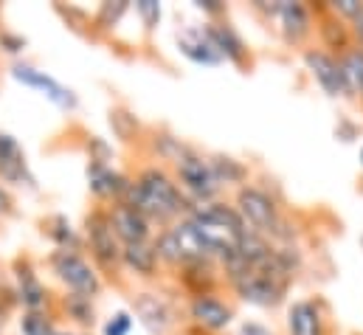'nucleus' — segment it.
<instances>
[{
    "instance_id": "nucleus-1",
    "label": "nucleus",
    "mask_w": 363,
    "mask_h": 335,
    "mask_svg": "<svg viewBox=\"0 0 363 335\" xmlns=\"http://www.w3.org/2000/svg\"><path fill=\"white\" fill-rule=\"evenodd\" d=\"M124 203L133 206L144 220H150L152 229H167L191 212V203L181 192L175 175L158 161L141 167L130 177Z\"/></svg>"
},
{
    "instance_id": "nucleus-2",
    "label": "nucleus",
    "mask_w": 363,
    "mask_h": 335,
    "mask_svg": "<svg viewBox=\"0 0 363 335\" xmlns=\"http://www.w3.org/2000/svg\"><path fill=\"white\" fill-rule=\"evenodd\" d=\"M234 209L240 212L248 231L271 240L273 246H296L298 229L287 220V214L279 209L276 197L268 189L257 183H245L234 192Z\"/></svg>"
},
{
    "instance_id": "nucleus-3",
    "label": "nucleus",
    "mask_w": 363,
    "mask_h": 335,
    "mask_svg": "<svg viewBox=\"0 0 363 335\" xmlns=\"http://www.w3.org/2000/svg\"><path fill=\"white\" fill-rule=\"evenodd\" d=\"M189 226L197 231V237L206 243V248L211 256L220 262L225 253L237 248L240 237L248 231L240 212L234 209V203H223V200H211V203H200L191 206V212L186 214Z\"/></svg>"
},
{
    "instance_id": "nucleus-4",
    "label": "nucleus",
    "mask_w": 363,
    "mask_h": 335,
    "mask_svg": "<svg viewBox=\"0 0 363 335\" xmlns=\"http://www.w3.org/2000/svg\"><path fill=\"white\" fill-rule=\"evenodd\" d=\"M45 265L51 276L65 287V293L88 296L96 302V296L104 290V279L99 268L82 251H51Z\"/></svg>"
},
{
    "instance_id": "nucleus-5",
    "label": "nucleus",
    "mask_w": 363,
    "mask_h": 335,
    "mask_svg": "<svg viewBox=\"0 0 363 335\" xmlns=\"http://www.w3.org/2000/svg\"><path fill=\"white\" fill-rule=\"evenodd\" d=\"M82 240H85V248L91 251V262L99 268V273H110L113 276V273L121 270V248L124 246L118 243L104 206H96L85 214Z\"/></svg>"
},
{
    "instance_id": "nucleus-6",
    "label": "nucleus",
    "mask_w": 363,
    "mask_h": 335,
    "mask_svg": "<svg viewBox=\"0 0 363 335\" xmlns=\"http://www.w3.org/2000/svg\"><path fill=\"white\" fill-rule=\"evenodd\" d=\"M254 9L257 11H262L268 20L276 23V31L281 34V40L287 43V45H304L310 37H313V31H315V14H313V9L307 6V3H301V0H257L254 3Z\"/></svg>"
},
{
    "instance_id": "nucleus-7",
    "label": "nucleus",
    "mask_w": 363,
    "mask_h": 335,
    "mask_svg": "<svg viewBox=\"0 0 363 335\" xmlns=\"http://www.w3.org/2000/svg\"><path fill=\"white\" fill-rule=\"evenodd\" d=\"M175 167V180L181 186V192L189 197L191 206H200V203H211V200H220V186L211 175L208 167V158L203 153H197L194 147H189L181 158L172 164Z\"/></svg>"
},
{
    "instance_id": "nucleus-8",
    "label": "nucleus",
    "mask_w": 363,
    "mask_h": 335,
    "mask_svg": "<svg viewBox=\"0 0 363 335\" xmlns=\"http://www.w3.org/2000/svg\"><path fill=\"white\" fill-rule=\"evenodd\" d=\"M9 77L17 84L34 90L37 96H43L48 104H54V107L62 110V113H74V110L79 107V96H77L74 87L62 84L57 77H51L48 71H43V68H37V65H31V62L14 60L11 68H9Z\"/></svg>"
},
{
    "instance_id": "nucleus-9",
    "label": "nucleus",
    "mask_w": 363,
    "mask_h": 335,
    "mask_svg": "<svg viewBox=\"0 0 363 335\" xmlns=\"http://www.w3.org/2000/svg\"><path fill=\"white\" fill-rule=\"evenodd\" d=\"M11 293L23 313H51V290L31 259H17L11 265Z\"/></svg>"
},
{
    "instance_id": "nucleus-10",
    "label": "nucleus",
    "mask_w": 363,
    "mask_h": 335,
    "mask_svg": "<svg viewBox=\"0 0 363 335\" xmlns=\"http://www.w3.org/2000/svg\"><path fill=\"white\" fill-rule=\"evenodd\" d=\"M133 319L150 335H169L178 324L175 304L158 290H138L133 296Z\"/></svg>"
},
{
    "instance_id": "nucleus-11",
    "label": "nucleus",
    "mask_w": 363,
    "mask_h": 335,
    "mask_svg": "<svg viewBox=\"0 0 363 335\" xmlns=\"http://www.w3.org/2000/svg\"><path fill=\"white\" fill-rule=\"evenodd\" d=\"M0 183L9 189H37V177L31 172L28 155L20 141L0 127Z\"/></svg>"
},
{
    "instance_id": "nucleus-12",
    "label": "nucleus",
    "mask_w": 363,
    "mask_h": 335,
    "mask_svg": "<svg viewBox=\"0 0 363 335\" xmlns=\"http://www.w3.org/2000/svg\"><path fill=\"white\" fill-rule=\"evenodd\" d=\"M301 62H304L307 74L313 77V82L318 84L330 99H350L338 57H333V54L324 51V48H304Z\"/></svg>"
},
{
    "instance_id": "nucleus-13",
    "label": "nucleus",
    "mask_w": 363,
    "mask_h": 335,
    "mask_svg": "<svg viewBox=\"0 0 363 335\" xmlns=\"http://www.w3.org/2000/svg\"><path fill=\"white\" fill-rule=\"evenodd\" d=\"M186 313L189 319L206 330V333H225L231 324H234V307L220 299L217 293H200V296H189V304H186Z\"/></svg>"
},
{
    "instance_id": "nucleus-14",
    "label": "nucleus",
    "mask_w": 363,
    "mask_h": 335,
    "mask_svg": "<svg viewBox=\"0 0 363 335\" xmlns=\"http://www.w3.org/2000/svg\"><path fill=\"white\" fill-rule=\"evenodd\" d=\"M85 183H88V192L99 203L113 206V203L124 200V194L130 189V175H124L121 169H116L113 164L88 161L85 164Z\"/></svg>"
},
{
    "instance_id": "nucleus-15",
    "label": "nucleus",
    "mask_w": 363,
    "mask_h": 335,
    "mask_svg": "<svg viewBox=\"0 0 363 335\" xmlns=\"http://www.w3.org/2000/svg\"><path fill=\"white\" fill-rule=\"evenodd\" d=\"M175 45H178V51H181L191 65H200V68H217V65H223V60L214 51V45H211L203 23H189V26L178 28L175 31Z\"/></svg>"
},
{
    "instance_id": "nucleus-16",
    "label": "nucleus",
    "mask_w": 363,
    "mask_h": 335,
    "mask_svg": "<svg viewBox=\"0 0 363 335\" xmlns=\"http://www.w3.org/2000/svg\"><path fill=\"white\" fill-rule=\"evenodd\" d=\"M107 217H110V226L118 237L121 246H133V243H147L155 237V229L150 226V220H144L133 206H127L124 200L107 206Z\"/></svg>"
},
{
    "instance_id": "nucleus-17",
    "label": "nucleus",
    "mask_w": 363,
    "mask_h": 335,
    "mask_svg": "<svg viewBox=\"0 0 363 335\" xmlns=\"http://www.w3.org/2000/svg\"><path fill=\"white\" fill-rule=\"evenodd\" d=\"M203 26H206V34H208V40H211V45L223 62H231L237 68L248 65V60H251L248 45L234 26H228L225 20H214V23H203Z\"/></svg>"
},
{
    "instance_id": "nucleus-18",
    "label": "nucleus",
    "mask_w": 363,
    "mask_h": 335,
    "mask_svg": "<svg viewBox=\"0 0 363 335\" xmlns=\"http://www.w3.org/2000/svg\"><path fill=\"white\" fill-rule=\"evenodd\" d=\"M315 31H318V40H321V48L330 51L333 57H341L347 54L355 40H352V26L341 17H335L327 6H318V17H315Z\"/></svg>"
},
{
    "instance_id": "nucleus-19",
    "label": "nucleus",
    "mask_w": 363,
    "mask_h": 335,
    "mask_svg": "<svg viewBox=\"0 0 363 335\" xmlns=\"http://www.w3.org/2000/svg\"><path fill=\"white\" fill-rule=\"evenodd\" d=\"M287 335H327V319L318 302L298 299L287 304Z\"/></svg>"
},
{
    "instance_id": "nucleus-20",
    "label": "nucleus",
    "mask_w": 363,
    "mask_h": 335,
    "mask_svg": "<svg viewBox=\"0 0 363 335\" xmlns=\"http://www.w3.org/2000/svg\"><path fill=\"white\" fill-rule=\"evenodd\" d=\"M43 234L51 240L54 251H82L85 248V240H82V231L68 220V214H51L43 220Z\"/></svg>"
},
{
    "instance_id": "nucleus-21",
    "label": "nucleus",
    "mask_w": 363,
    "mask_h": 335,
    "mask_svg": "<svg viewBox=\"0 0 363 335\" xmlns=\"http://www.w3.org/2000/svg\"><path fill=\"white\" fill-rule=\"evenodd\" d=\"M158 253L152 240L147 243H133V246H124L121 248V270H130L133 276H141V279H152L158 276Z\"/></svg>"
},
{
    "instance_id": "nucleus-22",
    "label": "nucleus",
    "mask_w": 363,
    "mask_h": 335,
    "mask_svg": "<svg viewBox=\"0 0 363 335\" xmlns=\"http://www.w3.org/2000/svg\"><path fill=\"white\" fill-rule=\"evenodd\" d=\"M208 158V167H211V175L217 180V186L225 192V189H240L248 183V167L231 155H206Z\"/></svg>"
},
{
    "instance_id": "nucleus-23",
    "label": "nucleus",
    "mask_w": 363,
    "mask_h": 335,
    "mask_svg": "<svg viewBox=\"0 0 363 335\" xmlns=\"http://www.w3.org/2000/svg\"><path fill=\"white\" fill-rule=\"evenodd\" d=\"M338 62H341V74H344L350 99H361L363 101V48L352 45L347 54L338 57Z\"/></svg>"
},
{
    "instance_id": "nucleus-24",
    "label": "nucleus",
    "mask_w": 363,
    "mask_h": 335,
    "mask_svg": "<svg viewBox=\"0 0 363 335\" xmlns=\"http://www.w3.org/2000/svg\"><path fill=\"white\" fill-rule=\"evenodd\" d=\"M60 310H62L74 324H79V327H85V330H91L93 324H96V304H93V299H88V296L65 293L62 302H60Z\"/></svg>"
},
{
    "instance_id": "nucleus-25",
    "label": "nucleus",
    "mask_w": 363,
    "mask_h": 335,
    "mask_svg": "<svg viewBox=\"0 0 363 335\" xmlns=\"http://www.w3.org/2000/svg\"><path fill=\"white\" fill-rule=\"evenodd\" d=\"M17 327L20 335H57L62 330L51 313H20Z\"/></svg>"
},
{
    "instance_id": "nucleus-26",
    "label": "nucleus",
    "mask_w": 363,
    "mask_h": 335,
    "mask_svg": "<svg viewBox=\"0 0 363 335\" xmlns=\"http://www.w3.org/2000/svg\"><path fill=\"white\" fill-rule=\"evenodd\" d=\"M186 150H189V144H183L181 138H175V136H169V133H155V136H152V153H155V158H161V161L175 164Z\"/></svg>"
},
{
    "instance_id": "nucleus-27",
    "label": "nucleus",
    "mask_w": 363,
    "mask_h": 335,
    "mask_svg": "<svg viewBox=\"0 0 363 335\" xmlns=\"http://www.w3.org/2000/svg\"><path fill=\"white\" fill-rule=\"evenodd\" d=\"M127 11H130V3H127V0L101 3V6H99V11H96V17H93V23H96V28L110 31V28H116V26L121 23V17H124Z\"/></svg>"
},
{
    "instance_id": "nucleus-28",
    "label": "nucleus",
    "mask_w": 363,
    "mask_h": 335,
    "mask_svg": "<svg viewBox=\"0 0 363 335\" xmlns=\"http://www.w3.org/2000/svg\"><path fill=\"white\" fill-rule=\"evenodd\" d=\"M133 9H135V14H138V20H141V26H144L147 34H152V31L161 26L164 6H161L158 0H135Z\"/></svg>"
},
{
    "instance_id": "nucleus-29",
    "label": "nucleus",
    "mask_w": 363,
    "mask_h": 335,
    "mask_svg": "<svg viewBox=\"0 0 363 335\" xmlns=\"http://www.w3.org/2000/svg\"><path fill=\"white\" fill-rule=\"evenodd\" d=\"M133 327H135L133 313H130V310H116V313H110V316L104 319L101 335H130Z\"/></svg>"
},
{
    "instance_id": "nucleus-30",
    "label": "nucleus",
    "mask_w": 363,
    "mask_h": 335,
    "mask_svg": "<svg viewBox=\"0 0 363 335\" xmlns=\"http://www.w3.org/2000/svg\"><path fill=\"white\" fill-rule=\"evenodd\" d=\"M26 45H28V40H26L23 34H17V31H11V28H3V31H0V51H3V54L20 57V54L26 51Z\"/></svg>"
},
{
    "instance_id": "nucleus-31",
    "label": "nucleus",
    "mask_w": 363,
    "mask_h": 335,
    "mask_svg": "<svg viewBox=\"0 0 363 335\" xmlns=\"http://www.w3.org/2000/svg\"><path fill=\"white\" fill-rule=\"evenodd\" d=\"M327 9H330L335 17L352 23V20L363 11V0H333V3H327Z\"/></svg>"
},
{
    "instance_id": "nucleus-32",
    "label": "nucleus",
    "mask_w": 363,
    "mask_h": 335,
    "mask_svg": "<svg viewBox=\"0 0 363 335\" xmlns=\"http://www.w3.org/2000/svg\"><path fill=\"white\" fill-rule=\"evenodd\" d=\"M116 158L113 147L101 138V136H91L88 138V161H101V164H110Z\"/></svg>"
},
{
    "instance_id": "nucleus-33",
    "label": "nucleus",
    "mask_w": 363,
    "mask_h": 335,
    "mask_svg": "<svg viewBox=\"0 0 363 335\" xmlns=\"http://www.w3.org/2000/svg\"><path fill=\"white\" fill-rule=\"evenodd\" d=\"M194 9L206 17V23H214L225 14V3L223 0H194Z\"/></svg>"
},
{
    "instance_id": "nucleus-34",
    "label": "nucleus",
    "mask_w": 363,
    "mask_h": 335,
    "mask_svg": "<svg viewBox=\"0 0 363 335\" xmlns=\"http://www.w3.org/2000/svg\"><path fill=\"white\" fill-rule=\"evenodd\" d=\"M237 335H276V330L262 324V322H242L237 327Z\"/></svg>"
},
{
    "instance_id": "nucleus-35",
    "label": "nucleus",
    "mask_w": 363,
    "mask_h": 335,
    "mask_svg": "<svg viewBox=\"0 0 363 335\" xmlns=\"http://www.w3.org/2000/svg\"><path fill=\"white\" fill-rule=\"evenodd\" d=\"M358 133H361V130H358L352 121H347V119H341V121L335 124V138H341L344 144H347V141H355Z\"/></svg>"
},
{
    "instance_id": "nucleus-36",
    "label": "nucleus",
    "mask_w": 363,
    "mask_h": 335,
    "mask_svg": "<svg viewBox=\"0 0 363 335\" xmlns=\"http://www.w3.org/2000/svg\"><path fill=\"white\" fill-rule=\"evenodd\" d=\"M11 209H14V203H11V194H9V189L0 183V217L11 214Z\"/></svg>"
},
{
    "instance_id": "nucleus-37",
    "label": "nucleus",
    "mask_w": 363,
    "mask_h": 335,
    "mask_svg": "<svg viewBox=\"0 0 363 335\" xmlns=\"http://www.w3.org/2000/svg\"><path fill=\"white\" fill-rule=\"evenodd\" d=\"M350 26H352V40H355V45L363 48V11L350 23Z\"/></svg>"
},
{
    "instance_id": "nucleus-38",
    "label": "nucleus",
    "mask_w": 363,
    "mask_h": 335,
    "mask_svg": "<svg viewBox=\"0 0 363 335\" xmlns=\"http://www.w3.org/2000/svg\"><path fill=\"white\" fill-rule=\"evenodd\" d=\"M3 327H6V304H0V335H3Z\"/></svg>"
},
{
    "instance_id": "nucleus-39",
    "label": "nucleus",
    "mask_w": 363,
    "mask_h": 335,
    "mask_svg": "<svg viewBox=\"0 0 363 335\" xmlns=\"http://www.w3.org/2000/svg\"><path fill=\"white\" fill-rule=\"evenodd\" d=\"M57 335H79V333H74V330H60Z\"/></svg>"
},
{
    "instance_id": "nucleus-40",
    "label": "nucleus",
    "mask_w": 363,
    "mask_h": 335,
    "mask_svg": "<svg viewBox=\"0 0 363 335\" xmlns=\"http://www.w3.org/2000/svg\"><path fill=\"white\" fill-rule=\"evenodd\" d=\"M358 161H361V169H363V144H361V150H358Z\"/></svg>"
},
{
    "instance_id": "nucleus-41",
    "label": "nucleus",
    "mask_w": 363,
    "mask_h": 335,
    "mask_svg": "<svg viewBox=\"0 0 363 335\" xmlns=\"http://www.w3.org/2000/svg\"><path fill=\"white\" fill-rule=\"evenodd\" d=\"M82 335H93V333H82Z\"/></svg>"
},
{
    "instance_id": "nucleus-42",
    "label": "nucleus",
    "mask_w": 363,
    "mask_h": 335,
    "mask_svg": "<svg viewBox=\"0 0 363 335\" xmlns=\"http://www.w3.org/2000/svg\"><path fill=\"white\" fill-rule=\"evenodd\" d=\"M361 243H363V240H361Z\"/></svg>"
}]
</instances>
